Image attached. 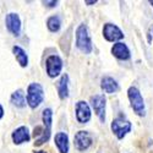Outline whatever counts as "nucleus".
<instances>
[{"mask_svg": "<svg viewBox=\"0 0 153 153\" xmlns=\"http://www.w3.org/2000/svg\"><path fill=\"white\" fill-rule=\"evenodd\" d=\"M74 140H75V147L81 152L88 149L92 145V136L88 131H83V130L79 131L75 135Z\"/></svg>", "mask_w": 153, "mask_h": 153, "instance_id": "obj_10", "label": "nucleus"}, {"mask_svg": "<svg viewBox=\"0 0 153 153\" xmlns=\"http://www.w3.org/2000/svg\"><path fill=\"white\" fill-rule=\"evenodd\" d=\"M50 130L45 129L44 126H36L34 127V132H33V137H34V146H41L44 142H47L49 137H50Z\"/></svg>", "mask_w": 153, "mask_h": 153, "instance_id": "obj_12", "label": "nucleus"}, {"mask_svg": "<svg viewBox=\"0 0 153 153\" xmlns=\"http://www.w3.org/2000/svg\"><path fill=\"white\" fill-rule=\"evenodd\" d=\"M26 100H27V104L32 109H36L37 107H39L42 104V102L44 100V90L41 83L32 82L28 85Z\"/></svg>", "mask_w": 153, "mask_h": 153, "instance_id": "obj_2", "label": "nucleus"}, {"mask_svg": "<svg viewBox=\"0 0 153 153\" xmlns=\"http://www.w3.org/2000/svg\"><path fill=\"white\" fill-rule=\"evenodd\" d=\"M97 1L96 0H92V1H86V4H88V5H92V4H96Z\"/></svg>", "mask_w": 153, "mask_h": 153, "instance_id": "obj_23", "label": "nucleus"}, {"mask_svg": "<svg viewBox=\"0 0 153 153\" xmlns=\"http://www.w3.org/2000/svg\"><path fill=\"white\" fill-rule=\"evenodd\" d=\"M42 3L47 6H49V7H54V6L58 5V1H42Z\"/></svg>", "mask_w": 153, "mask_h": 153, "instance_id": "obj_21", "label": "nucleus"}, {"mask_svg": "<svg viewBox=\"0 0 153 153\" xmlns=\"http://www.w3.org/2000/svg\"><path fill=\"white\" fill-rule=\"evenodd\" d=\"M56 90L60 99H65L69 97V75L68 74H64L60 77L56 85Z\"/></svg>", "mask_w": 153, "mask_h": 153, "instance_id": "obj_15", "label": "nucleus"}, {"mask_svg": "<svg viewBox=\"0 0 153 153\" xmlns=\"http://www.w3.org/2000/svg\"><path fill=\"white\" fill-rule=\"evenodd\" d=\"M103 36L108 42H118L124 38L123 31L113 23H105L103 27Z\"/></svg>", "mask_w": 153, "mask_h": 153, "instance_id": "obj_8", "label": "nucleus"}, {"mask_svg": "<svg viewBox=\"0 0 153 153\" xmlns=\"http://www.w3.org/2000/svg\"><path fill=\"white\" fill-rule=\"evenodd\" d=\"M152 31H153V27H152Z\"/></svg>", "mask_w": 153, "mask_h": 153, "instance_id": "obj_26", "label": "nucleus"}, {"mask_svg": "<svg viewBox=\"0 0 153 153\" xmlns=\"http://www.w3.org/2000/svg\"><path fill=\"white\" fill-rule=\"evenodd\" d=\"M76 47L80 52L85 54H91L92 53V39L90 36V31H88L87 25L81 23L76 30Z\"/></svg>", "mask_w": 153, "mask_h": 153, "instance_id": "obj_1", "label": "nucleus"}, {"mask_svg": "<svg viewBox=\"0 0 153 153\" xmlns=\"http://www.w3.org/2000/svg\"><path fill=\"white\" fill-rule=\"evenodd\" d=\"M111 54L118 58L119 60H129L130 59V50L125 43L118 42L113 45L111 48Z\"/></svg>", "mask_w": 153, "mask_h": 153, "instance_id": "obj_13", "label": "nucleus"}, {"mask_svg": "<svg viewBox=\"0 0 153 153\" xmlns=\"http://www.w3.org/2000/svg\"><path fill=\"white\" fill-rule=\"evenodd\" d=\"M12 53H14L17 62L20 64V66L26 68L28 65V55L20 45H15L14 48H12Z\"/></svg>", "mask_w": 153, "mask_h": 153, "instance_id": "obj_17", "label": "nucleus"}, {"mask_svg": "<svg viewBox=\"0 0 153 153\" xmlns=\"http://www.w3.org/2000/svg\"><path fill=\"white\" fill-rule=\"evenodd\" d=\"M10 100H11V103L14 104L15 107H17V108L26 107V103H27L26 97H25V93H23L22 90H16L14 93L11 94Z\"/></svg>", "mask_w": 153, "mask_h": 153, "instance_id": "obj_18", "label": "nucleus"}, {"mask_svg": "<svg viewBox=\"0 0 153 153\" xmlns=\"http://www.w3.org/2000/svg\"><path fill=\"white\" fill-rule=\"evenodd\" d=\"M127 97H129L131 108L134 109V111L140 117H143L146 114V108H145V100L141 94V92L138 91L137 87L131 86L129 90H127Z\"/></svg>", "mask_w": 153, "mask_h": 153, "instance_id": "obj_3", "label": "nucleus"}, {"mask_svg": "<svg viewBox=\"0 0 153 153\" xmlns=\"http://www.w3.org/2000/svg\"><path fill=\"white\" fill-rule=\"evenodd\" d=\"M5 25L7 31L14 34L15 37H19L21 34V20L17 14L15 12H10L5 17Z\"/></svg>", "mask_w": 153, "mask_h": 153, "instance_id": "obj_9", "label": "nucleus"}, {"mask_svg": "<svg viewBox=\"0 0 153 153\" xmlns=\"http://www.w3.org/2000/svg\"><path fill=\"white\" fill-rule=\"evenodd\" d=\"M100 87L105 93H114L119 90V83L110 76H104L100 81Z\"/></svg>", "mask_w": 153, "mask_h": 153, "instance_id": "obj_16", "label": "nucleus"}, {"mask_svg": "<svg viewBox=\"0 0 153 153\" xmlns=\"http://www.w3.org/2000/svg\"><path fill=\"white\" fill-rule=\"evenodd\" d=\"M91 104L92 108L94 109L97 117L100 123L105 121V104H107V99L104 94H94L91 97Z\"/></svg>", "mask_w": 153, "mask_h": 153, "instance_id": "obj_5", "label": "nucleus"}, {"mask_svg": "<svg viewBox=\"0 0 153 153\" xmlns=\"http://www.w3.org/2000/svg\"><path fill=\"white\" fill-rule=\"evenodd\" d=\"M11 138H12V142L15 145H21L25 142H28L31 140V134H30L28 127L27 126H20L17 129H15L11 135Z\"/></svg>", "mask_w": 153, "mask_h": 153, "instance_id": "obj_11", "label": "nucleus"}, {"mask_svg": "<svg viewBox=\"0 0 153 153\" xmlns=\"http://www.w3.org/2000/svg\"><path fill=\"white\" fill-rule=\"evenodd\" d=\"M42 120H43V126L45 129L52 131V123H53V110L50 108H47L43 110L42 114Z\"/></svg>", "mask_w": 153, "mask_h": 153, "instance_id": "obj_20", "label": "nucleus"}, {"mask_svg": "<svg viewBox=\"0 0 153 153\" xmlns=\"http://www.w3.org/2000/svg\"><path fill=\"white\" fill-rule=\"evenodd\" d=\"M4 117V108H3V105L0 104V119H1Z\"/></svg>", "mask_w": 153, "mask_h": 153, "instance_id": "obj_22", "label": "nucleus"}, {"mask_svg": "<svg viewBox=\"0 0 153 153\" xmlns=\"http://www.w3.org/2000/svg\"><path fill=\"white\" fill-rule=\"evenodd\" d=\"M47 74L49 77H56L62 70V60L59 55H50L45 60Z\"/></svg>", "mask_w": 153, "mask_h": 153, "instance_id": "obj_6", "label": "nucleus"}, {"mask_svg": "<svg viewBox=\"0 0 153 153\" xmlns=\"http://www.w3.org/2000/svg\"><path fill=\"white\" fill-rule=\"evenodd\" d=\"M54 142L60 153H69V149H70L69 136L65 132H58L54 137Z\"/></svg>", "mask_w": 153, "mask_h": 153, "instance_id": "obj_14", "label": "nucleus"}, {"mask_svg": "<svg viewBox=\"0 0 153 153\" xmlns=\"http://www.w3.org/2000/svg\"><path fill=\"white\" fill-rule=\"evenodd\" d=\"M75 111H76V119H77L80 124H87L91 120L92 113H91V108L87 102L85 100L77 102L75 105Z\"/></svg>", "mask_w": 153, "mask_h": 153, "instance_id": "obj_7", "label": "nucleus"}, {"mask_svg": "<svg viewBox=\"0 0 153 153\" xmlns=\"http://www.w3.org/2000/svg\"><path fill=\"white\" fill-rule=\"evenodd\" d=\"M47 27L50 32H58L61 27V20L59 16H50L48 20H47Z\"/></svg>", "mask_w": 153, "mask_h": 153, "instance_id": "obj_19", "label": "nucleus"}, {"mask_svg": "<svg viewBox=\"0 0 153 153\" xmlns=\"http://www.w3.org/2000/svg\"><path fill=\"white\" fill-rule=\"evenodd\" d=\"M131 123L125 120L124 118H117L111 123V131L115 134V136L119 140H123L127 134L131 131Z\"/></svg>", "mask_w": 153, "mask_h": 153, "instance_id": "obj_4", "label": "nucleus"}, {"mask_svg": "<svg viewBox=\"0 0 153 153\" xmlns=\"http://www.w3.org/2000/svg\"><path fill=\"white\" fill-rule=\"evenodd\" d=\"M34 153H47V152H44V151H37V152H34Z\"/></svg>", "mask_w": 153, "mask_h": 153, "instance_id": "obj_24", "label": "nucleus"}, {"mask_svg": "<svg viewBox=\"0 0 153 153\" xmlns=\"http://www.w3.org/2000/svg\"><path fill=\"white\" fill-rule=\"evenodd\" d=\"M149 4H151V5L153 6V0H151V1H149Z\"/></svg>", "mask_w": 153, "mask_h": 153, "instance_id": "obj_25", "label": "nucleus"}]
</instances>
